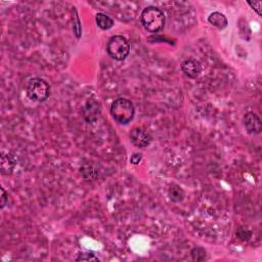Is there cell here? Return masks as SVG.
<instances>
[{"instance_id": "3957f363", "label": "cell", "mask_w": 262, "mask_h": 262, "mask_svg": "<svg viewBox=\"0 0 262 262\" xmlns=\"http://www.w3.org/2000/svg\"><path fill=\"white\" fill-rule=\"evenodd\" d=\"M107 51L114 60H124L129 55L130 45L126 38L121 35H116L109 39Z\"/></svg>"}, {"instance_id": "2e32d148", "label": "cell", "mask_w": 262, "mask_h": 262, "mask_svg": "<svg viewBox=\"0 0 262 262\" xmlns=\"http://www.w3.org/2000/svg\"><path fill=\"white\" fill-rule=\"evenodd\" d=\"M251 6H252L253 7V9H255L256 10V12H257V14L260 16L261 15V1H258V2H251V1H249L248 2Z\"/></svg>"}, {"instance_id": "7c38bea8", "label": "cell", "mask_w": 262, "mask_h": 262, "mask_svg": "<svg viewBox=\"0 0 262 262\" xmlns=\"http://www.w3.org/2000/svg\"><path fill=\"white\" fill-rule=\"evenodd\" d=\"M96 20L98 26L102 30H109L114 25V20L104 14H98L96 17Z\"/></svg>"}, {"instance_id": "9c48e42d", "label": "cell", "mask_w": 262, "mask_h": 262, "mask_svg": "<svg viewBox=\"0 0 262 262\" xmlns=\"http://www.w3.org/2000/svg\"><path fill=\"white\" fill-rule=\"evenodd\" d=\"M17 165V160L15 156L10 153H1L0 157V170L3 175L10 174Z\"/></svg>"}, {"instance_id": "52a82bcc", "label": "cell", "mask_w": 262, "mask_h": 262, "mask_svg": "<svg viewBox=\"0 0 262 262\" xmlns=\"http://www.w3.org/2000/svg\"><path fill=\"white\" fill-rule=\"evenodd\" d=\"M244 124L245 127L250 134H259L262 129V123L258 115L253 112H248L244 116Z\"/></svg>"}, {"instance_id": "6da1fadb", "label": "cell", "mask_w": 262, "mask_h": 262, "mask_svg": "<svg viewBox=\"0 0 262 262\" xmlns=\"http://www.w3.org/2000/svg\"><path fill=\"white\" fill-rule=\"evenodd\" d=\"M141 24L151 33H158L165 26V16L162 10L156 6H149L142 10Z\"/></svg>"}, {"instance_id": "5bb4252c", "label": "cell", "mask_w": 262, "mask_h": 262, "mask_svg": "<svg viewBox=\"0 0 262 262\" xmlns=\"http://www.w3.org/2000/svg\"><path fill=\"white\" fill-rule=\"evenodd\" d=\"M141 159H142V157H141V154H133L132 155V157H131V159H130V162L132 163V164H134V165H138V164H140V162L141 161Z\"/></svg>"}, {"instance_id": "ba28073f", "label": "cell", "mask_w": 262, "mask_h": 262, "mask_svg": "<svg viewBox=\"0 0 262 262\" xmlns=\"http://www.w3.org/2000/svg\"><path fill=\"white\" fill-rule=\"evenodd\" d=\"M181 70L187 77L194 79L200 75V73L202 71V66L198 60L194 59H190L182 62Z\"/></svg>"}, {"instance_id": "277c9868", "label": "cell", "mask_w": 262, "mask_h": 262, "mask_svg": "<svg viewBox=\"0 0 262 262\" xmlns=\"http://www.w3.org/2000/svg\"><path fill=\"white\" fill-rule=\"evenodd\" d=\"M27 94L29 99L32 101L42 102L48 99L50 87L45 80L41 78H33L29 81L27 85Z\"/></svg>"}, {"instance_id": "9a60e30c", "label": "cell", "mask_w": 262, "mask_h": 262, "mask_svg": "<svg viewBox=\"0 0 262 262\" xmlns=\"http://www.w3.org/2000/svg\"><path fill=\"white\" fill-rule=\"evenodd\" d=\"M8 202V198H7V195L4 191V188L1 187V208H4L5 205L7 204Z\"/></svg>"}, {"instance_id": "30bf717a", "label": "cell", "mask_w": 262, "mask_h": 262, "mask_svg": "<svg viewBox=\"0 0 262 262\" xmlns=\"http://www.w3.org/2000/svg\"><path fill=\"white\" fill-rule=\"evenodd\" d=\"M208 20H209V23H210L211 25H213L214 27H216L217 29H220V30L226 28V26L228 24L226 17L223 14L217 13V12L213 13V14H211L210 16H209Z\"/></svg>"}, {"instance_id": "7a4b0ae2", "label": "cell", "mask_w": 262, "mask_h": 262, "mask_svg": "<svg viewBox=\"0 0 262 262\" xmlns=\"http://www.w3.org/2000/svg\"><path fill=\"white\" fill-rule=\"evenodd\" d=\"M133 103L126 99H117L111 106V115L114 120L119 124H128L134 117Z\"/></svg>"}, {"instance_id": "5b68a950", "label": "cell", "mask_w": 262, "mask_h": 262, "mask_svg": "<svg viewBox=\"0 0 262 262\" xmlns=\"http://www.w3.org/2000/svg\"><path fill=\"white\" fill-rule=\"evenodd\" d=\"M101 113L100 102L94 99H90L86 101L84 108H83V117L87 123H93L99 119Z\"/></svg>"}, {"instance_id": "8992f818", "label": "cell", "mask_w": 262, "mask_h": 262, "mask_svg": "<svg viewBox=\"0 0 262 262\" xmlns=\"http://www.w3.org/2000/svg\"><path fill=\"white\" fill-rule=\"evenodd\" d=\"M130 140L132 143L135 146H138V148H145V146H148L151 143L152 136L144 129L136 127L132 129L130 133Z\"/></svg>"}, {"instance_id": "4fadbf2b", "label": "cell", "mask_w": 262, "mask_h": 262, "mask_svg": "<svg viewBox=\"0 0 262 262\" xmlns=\"http://www.w3.org/2000/svg\"><path fill=\"white\" fill-rule=\"evenodd\" d=\"M76 261H100L99 258L94 256V254H89V253H81L79 256L76 258Z\"/></svg>"}, {"instance_id": "8fae6325", "label": "cell", "mask_w": 262, "mask_h": 262, "mask_svg": "<svg viewBox=\"0 0 262 262\" xmlns=\"http://www.w3.org/2000/svg\"><path fill=\"white\" fill-rule=\"evenodd\" d=\"M168 196L170 198V200L174 203H180L183 200L184 198V193L181 190V186L178 185H172L169 191H168Z\"/></svg>"}]
</instances>
